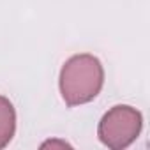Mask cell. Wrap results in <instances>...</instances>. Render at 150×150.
<instances>
[{
	"label": "cell",
	"mask_w": 150,
	"mask_h": 150,
	"mask_svg": "<svg viewBox=\"0 0 150 150\" xmlns=\"http://www.w3.org/2000/svg\"><path fill=\"white\" fill-rule=\"evenodd\" d=\"M141 129V113L129 104H117L103 115L97 127V136L104 146L122 150L136 141Z\"/></svg>",
	"instance_id": "obj_2"
},
{
	"label": "cell",
	"mask_w": 150,
	"mask_h": 150,
	"mask_svg": "<svg viewBox=\"0 0 150 150\" xmlns=\"http://www.w3.org/2000/svg\"><path fill=\"white\" fill-rule=\"evenodd\" d=\"M104 85V67L90 53L74 55L60 69L58 88L67 106H81L94 101Z\"/></svg>",
	"instance_id": "obj_1"
},
{
	"label": "cell",
	"mask_w": 150,
	"mask_h": 150,
	"mask_svg": "<svg viewBox=\"0 0 150 150\" xmlns=\"http://www.w3.org/2000/svg\"><path fill=\"white\" fill-rule=\"evenodd\" d=\"M42 148H48V146H51V148H65V146H69L71 148V145L67 143V141H64V139H50V141H44L42 145H41Z\"/></svg>",
	"instance_id": "obj_4"
},
{
	"label": "cell",
	"mask_w": 150,
	"mask_h": 150,
	"mask_svg": "<svg viewBox=\"0 0 150 150\" xmlns=\"http://www.w3.org/2000/svg\"><path fill=\"white\" fill-rule=\"evenodd\" d=\"M16 132V111L13 103L0 96V148H6Z\"/></svg>",
	"instance_id": "obj_3"
}]
</instances>
